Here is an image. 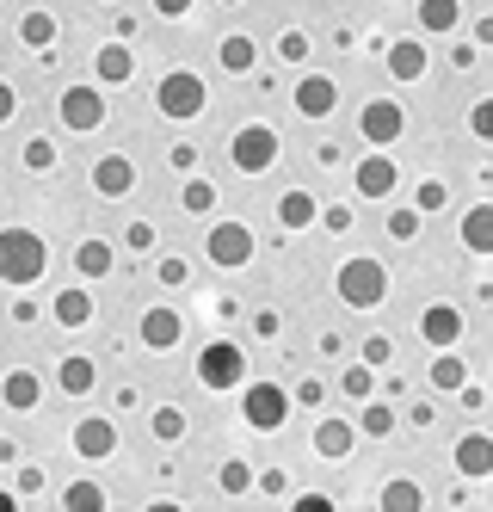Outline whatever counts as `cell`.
<instances>
[{"label":"cell","mask_w":493,"mask_h":512,"mask_svg":"<svg viewBox=\"0 0 493 512\" xmlns=\"http://www.w3.org/2000/svg\"><path fill=\"white\" fill-rule=\"evenodd\" d=\"M204 260L222 266V272H241V266L253 260V229H247V223H216L210 241H204Z\"/></svg>","instance_id":"52a82bcc"},{"label":"cell","mask_w":493,"mask_h":512,"mask_svg":"<svg viewBox=\"0 0 493 512\" xmlns=\"http://www.w3.org/2000/svg\"><path fill=\"white\" fill-rule=\"evenodd\" d=\"M130 186H136V161L130 155H99L93 161V192L99 198H124Z\"/></svg>","instance_id":"4fadbf2b"},{"label":"cell","mask_w":493,"mask_h":512,"mask_svg":"<svg viewBox=\"0 0 493 512\" xmlns=\"http://www.w3.org/2000/svg\"><path fill=\"white\" fill-rule=\"evenodd\" d=\"M253 334L272 340V334H278V315H272V309H259V315H253Z\"/></svg>","instance_id":"681fc988"},{"label":"cell","mask_w":493,"mask_h":512,"mask_svg":"<svg viewBox=\"0 0 493 512\" xmlns=\"http://www.w3.org/2000/svg\"><path fill=\"white\" fill-rule=\"evenodd\" d=\"M389 358H395V340H383V334H370V340H364V364H370V371H383Z\"/></svg>","instance_id":"f35d334b"},{"label":"cell","mask_w":493,"mask_h":512,"mask_svg":"<svg viewBox=\"0 0 493 512\" xmlns=\"http://www.w3.org/2000/svg\"><path fill=\"white\" fill-rule=\"evenodd\" d=\"M469 130H475V136H493V99H481L475 112H469Z\"/></svg>","instance_id":"b9f144b4"},{"label":"cell","mask_w":493,"mask_h":512,"mask_svg":"<svg viewBox=\"0 0 493 512\" xmlns=\"http://www.w3.org/2000/svg\"><path fill=\"white\" fill-rule=\"evenodd\" d=\"M358 432H370V438H389V432H395V408H389V401H370V395H364Z\"/></svg>","instance_id":"f1b7e54d"},{"label":"cell","mask_w":493,"mask_h":512,"mask_svg":"<svg viewBox=\"0 0 493 512\" xmlns=\"http://www.w3.org/2000/svg\"><path fill=\"white\" fill-rule=\"evenodd\" d=\"M179 204H185V216H210L216 210V186H210V179H185Z\"/></svg>","instance_id":"4dcf8cb0"},{"label":"cell","mask_w":493,"mask_h":512,"mask_svg":"<svg viewBox=\"0 0 493 512\" xmlns=\"http://www.w3.org/2000/svg\"><path fill=\"white\" fill-rule=\"evenodd\" d=\"M74 266H81V278H105V272H111V247H105V241H81Z\"/></svg>","instance_id":"1f68e13d"},{"label":"cell","mask_w":493,"mask_h":512,"mask_svg":"<svg viewBox=\"0 0 493 512\" xmlns=\"http://www.w3.org/2000/svg\"><path fill=\"white\" fill-rule=\"evenodd\" d=\"M111 451H118V426H111V420H81V426H74V457H87V463H105Z\"/></svg>","instance_id":"7c38bea8"},{"label":"cell","mask_w":493,"mask_h":512,"mask_svg":"<svg viewBox=\"0 0 493 512\" xmlns=\"http://www.w3.org/2000/svg\"><path fill=\"white\" fill-rule=\"evenodd\" d=\"M444 204H450V192L438 186V179H426V186L413 192V210H420V216H432V210H444Z\"/></svg>","instance_id":"74e56055"},{"label":"cell","mask_w":493,"mask_h":512,"mask_svg":"<svg viewBox=\"0 0 493 512\" xmlns=\"http://www.w3.org/2000/svg\"><path fill=\"white\" fill-rule=\"evenodd\" d=\"M253 482H259L265 494H284V488H290V482H284V475H278V469H265V475H253Z\"/></svg>","instance_id":"f907efd6"},{"label":"cell","mask_w":493,"mask_h":512,"mask_svg":"<svg viewBox=\"0 0 493 512\" xmlns=\"http://www.w3.org/2000/svg\"><path fill=\"white\" fill-rule=\"evenodd\" d=\"M389 235H395V241H413V235H420V210H413V204H395V210H389Z\"/></svg>","instance_id":"8d00e7d4"},{"label":"cell","mask_w":493,"mask_h":512,"mask_svg":"<svg viewBox=\"0 0 493 512\" xmlns=\"http://www.w3.org/2000/svg\"><path fill=\"white\" fill-rule=\"evenodd\" d=\"M420 25L426 31H457L463 25V0H420Z\"/></svg>","instance_id":"4316f807"},{"label":"cell","mask_w":493,"mask_h":512,"mask_svg":"<svg viewBox=\"0 0 493 512\" xmlns=\"http://www.w3.org/2000/svg\"><path fill=\"white\" fill-rule=\"evenodd\" d=\"M463 383H469V364H463L457 352H450V346H444V352L432 358V389L444 395V389H463Z\"/></svg>","instance_id":"484cf974"},{"label":"cell","mask_w":493,"mask_h":512,"mask_svg":"<svg viewBox=\"0 0 493 512\" xmlns=\"http://www.w3.org/2000/svg\"><path fill=\"white\" fill-rule=\"evenodd\" d=\"M136 253H148V247H155V223H130V235H124Z\"/></svg>","instance_id":"f6af8a7d"},{"label":"cell","mask_w":493,"mask_h":512,"mask_svg":"<svg viewBox=\"0 0 493 512\" xmlns=\"http://www.w3.org/2000/svg\"><path fill=\"white\" fill-rule=\"evenodd\" d=\"M315 223H327V229L346 235V229H352V210H346V204H333V210H321V216H315Z\"/></svg>","instance_id":"ee69618b"},{"label":"cell","mask_w":493,"mask_h":512,"mask_svg":"<svg viewBox=\"0 0 493 512\" xmlns=\"http://www.w3.org/2000/svg\"><path fill=\"white\" fill-rule=\"evenodd\" d=\"M457 469L469 475V482H487L493 475V438L487 432H463L457 438Z\"/></svg>","instance_id":"2e32d148"},{"label":"cell","mask_w":493,"mask_h":512,"mask_svg":"<svg viewBox=\"0 0 493 512\" xmlns=\"http://www.w3.org/2000/svg\"><path fill=\"white\" fill-rule=\"evenodd\" d=\"M62 506H68V512H99V506H105V488H99V482H68V488H62Z\"/></svg>","instance_id":"f546056e"},{"label":"cell","mask_w":493,"mask_h":512,"mask_svg":"<svg viewBox=\"0 0 493 512\" xmlns=\"http://www.w3.org/2000/svg\"><path fill=\"white\" fill-rule=\"evenodd\" d=\"M216 56H222V68H229V75H247V68L259 62V44L235 31V38H222V50H216Z\"/></svg>","instance_id":"83f0119b"},{"label":"cell","mask_w":493,"mask_h":512,"mask_svg":"<svg viewBox=\"0 0 493 512\" xmlns=\"http://www.w3.org/2000/svg\"><path fill=\"white\" fill-rule=\"evenodd\" d=\"M463 247L469 253H493V204H469V216H463Z\"/></svg>","instance_id":"603a6c76"},{"label":"cell","mask_w":493,"mask_h":512,"mask_svg":"<svg viewBox=\"0 0 493 512\" xmlns=\"http://www.w3.org/2000/svg\"><path fill=\"white\" fill-rule=\"evenodd\" d=\"M93 383H99V364H93L87 352H68V358L56 364V389H62V395H93Z\"/></svg>","instance_id":"d6986e66"},{"label":"cell","mask_w":493,"mask_h":512,"mask_svg":"<svg viewBox=\"0 0 493 512\" xmlns=\"http://www.w3.org/2000/svg\"><path fill=\"white\" fill-rule=\"evenodd\" d=\"M37 401H44V383H37V371H7V377H0V408L31 414Z\"/></svg>","instance_id":"e0dca14e"},{"label":"cell","mask_w":493,"mask_h":512,"mask_svg":"<svg viewBox=\"0 0 493 512\" xmlns=\"http://www.w3.org/2000/svg\"><path fill=\"white\" fill-rule=\"evenodd\" d=\"M278 56H284L290 68H296L302 56H309V38H302V31H284V38H278Z\"/></svg>","instance_id":"ab89813d"},{"label":"cell","mask_w":493,"mask_h":512,"mask_svg":"<svg viewBox=\"0 0 493 512\" xmlns=\"http://www.w3.org/2000/svg\"><path fill=\"white\" fill-rule=\"evenodd\" d=\"M383 506H389V512H420L426 500H420V488H413V482H389V488H383Z\"/></svg>","instance_id":"d590c367"},{"label":"cell","mask_w":493,"mask_h":512,"mask_svg":"<svg viewBox=\"0 0 493 512\" xmlns=\"http://www.w3.org/2000/svg\"><path fill=\"white\" fill-rule=\"evenodd\" d=\"M198 383L204 389H241L247 383V352L235 340H210L198 352Z\"/></svg>","instance_id":"277c9868"},{"label":"cell","mask_w":493,"mask_h":512,"mask_svg":"<svg viewBox=\"0 0 493 512\" xmlns=\"http://www.w3.org/2000/svg\"><path fill=\"white\" fill-rule=\"evenodd\" d=\"M420 334H426V346H438V352L457 346V340H463V309H457V303H432V309L420 315Z\"/></svg>","instance_id":"5bb4252c"},{"label":"cell","mask_w":493,"mask_h":512,"mask_svg":"<svg viewBox=\"0 0 493 512\" xmlns=\"http://www.w3.org/2000/svg\"><path fill=\"white\" fill-rule=\"evenodd\" d=\"M450 62H457V68H475V62H481V50H475V44H457V50H450Z\"/></svg>","instance_id":"f5cc1de1"},{"label":"cell","mask_w":493,"mask_h":512,"mask_svg":"<svg viewBox=\"0 0 493 512\" xmlns=\"http://www.w3.org/2000/svg\"><path fill=\"white\" fill-rule=\"evenodd\" d=\"M229 161L241 173H272V161H278V130L272 124H241L235 142H229Z\"/></svg>","instance_id":"8992f818"},{"label":"cell","mask_w":493,"mask_h":512,"mask_svg":"<svg viewBox=\"0 0 493 512\" xmlns=\"http://www.w3.org/2000/svg\"><path fill=\"white\" fill-rule=\"evenodd\" d=\"M315 216H321V204H315V192H302V186H290V192L278 198V223H284V229H309V223H315Z\"/></svg>","instance_id":"44dd1931"},{"label":"cell","mask_w":493,"mask_h":512,"mask_svg":"<svg viewBox=\"0 0 493 512\" xmlns=\"http://www.w3.org/2000/svg\"><path fill=\"white\" fill-rule=\"evenodd\" d=\"M296 512H333V500H327V494H302Z\"/></svg>","instance_id":"816d5d0a"},{"label":"cell","mask_w":493,"mask_h":512,"mask_svg":"<svg viewBox=\"0 0 493 512\" xmlns=\"http://www.w3.org/2000/svg\"><path fill=\"white\" fill-rule=\"evenodd\" d=\"M13 506H19V500H13V494H7V488H0V512H13Z\"/></svg>","instance_id":"db71d44e"},{"label":"cell","mask_w":493,"mask_h":512,"mask_svg":"<svg viewBox=\"0 0 493 512\" xmlns=\"http://www.w3.org/2000/svg\"><path fill=\"white\" fill-rule=\"evenodd\" d=\"M155 272H161V284H185V278H192V266H185V260H161Z\"/></svg>","instance_id":"7dc6e473"},{"label":"cell","mask_w":493,"mask_h":512,"mask_svg":"<svg viewBox=\"0 0 493 512\" xmlns=\"http://www.w3.org/2000/svg\"><path fill=\"white\" fill-rule=\"evenodd\" d=\"M333 290H339L346 309H383L389 303V272H383V260H370V253H352V260L339 266Z\"/></svg>","instance_id":"7a4b0ae2"},{"label":"cell","mask_w":493,"mask_h":512,"mask_svg":"<svg viewBox=\"0 0 493 512\" xmlns=\"http://www.w3.org/2000/svg\"><path fill=\"white\" fill-rule=\"evenodd\" d=\"M358 136L370 142V149H395V142L407 136V105H395V99H364Z\"/></svg>","instance_id":"5b68a950"},{"label":"cell","mask_w":493,"mask_h":512,"mask_svg":"<svg viewBox=\"0 0 493 512\" xmlns=\"http://www.w3.org/2000/svg\"><path fill=\"white\" fill-rule=\"evenodd\" d=\"M222 7H241V0H222Z\"/></svg>","instance_id":"11a10c76"},{"label":"cell","mask_w":493,"mask_h":512,"mask_svg":"<svg viewBox=\"0 0 493 512\" xmlns=\"http://www.w3.org/2000/svg\"><path fill=\"white\" fill-rule=\"evenodd\" d=\"M19 161H25L31 173H56V161H62V155H56V142H50V136H31Z\"/></svg>","instance_id":"d6a6232c"},{"label":"cell","mask_w":493,"mask_h":512,"mask_svg":"<svg viewBox=\"0 0 493 512\" xmlns=\"http://www.w3.org/2000/svg\"><path fill=\"white\" fill-rule=\"evenodd\" d=\"M315 451H321L327 463H346V457L358 451V426H352V420H321V426H315Z\"/></svg>","instance_id":"ac0fdd59"},{"label":"cell","mask_w":493,"mask_h":512,"mask_svg":"<svg viewBox=\"0 0 493 512\" xmlns=\"http://www.w3.org/2000/svg\"><path fill=\"white\" fill-rule=\"evenodd\" d=\"M148 7H155L161 19H185V13H192V7H198V0H148Z\"/></svg>","instance_id":"7bdbcfd3"},{"label":"cell","mask_w":493,"mask_h":512,"mask_svg":"<svg viewBox=\"0 0 493 512\" xmlns=\"http://www.w3.org/2000/svg\"><path fill=\"white\" fill-rule=\"evenodd\" d=\"M50 315H56L62 327H87V321H93V297H87L81 284H74V290H62V297L50 303Z\"/></svg>","instance_id":"d4e9b609"},{"label":"cell","mask_w":493,"mask_h":512,"mask_svg":"<svg viewBox=\"0 0 493 512\" xmlns=\"http://www.w3.org/2000/svg\"><path fill=\"white\" fill-rule=\"evenodd\" d=\"M389 75L395 81H420L426 75V44H413V38H401V44H389Z\"/></svg>","instance_id":"ffe728a7"},{"label":"cell","mask_w":493,"mask_h":512,"mask_svg":"<svg viewBox=\"0 0 493 512\" xmlns=\"http://www.w3.org/2000/svg\"><path fill=\"white\" fill-rule=\"evenodd\" d=\"M93 68H99V81H130L136 75V56H130V44H99V56H93Z\"/></svg>","instance_id":"7402d4cb"},{"label":"cell","mask_w":493,"mask_h":512,"mask_svg":"<svg viewBox=\"0 0 493 512\" xmlns=\"http://www.w3.org/2000/svg\"><path fill=\"white\" fill-rule=\"evenodd\" d=\"M241 414H247V426H253V432H278V426L290 420V395H284L278 383H247Z\"/></svg>","instance_id":"ba28073f"},{"label":"cell","mask_w":493,"mask_h":512,"mask_svg":"<svg viewBox=\"0 0 493 512\" xmlns=\"http://www.w3.org/2000/svg\"><path fill=\"white\" fill-rule=\"evenodd\" d=\"M352 186H358V198H395V186H401L395 155H364L358 173H352Z\"/></svg>","instance_id":"8fae6325"},{"label":"cell","mask_w":493,"mask_h":512,"mask_svg":"<svg viewBox=\"0 0 493 512\" xmlns=\"http://www.w3.org/2000/svg\"><path fill=\"white\" fill-rule=\"evenodd\" d=\"M333 105H339V87H333L327 75H302V81H296V112H302V118L321 124V118H333Z\"/></svg>","instance_id":"9a60e30c"},{"label":"cell","mask_w":493,"mask_h":512,"mask_svg":"<svg viewBox=\"0 0 493 512\" xmlns=\"http://www.w3.org/2000/svg\"><path fill=\"white\" fill-rule=\"evenodd\" d=\"M216 488H222V494H247V488H253V469H247L241 457H229V463H222V475H216Z\"/></svg>","instance_id":"836d02e7"},{"label":"cell","mask_w":493,"mask_h":512,"mask_svg":"<svg viewBox=\"0 0 493 512\" xmlns=\"http://www.w3.org/2000/svg\"><path fill=\"white\" fill-rule=\"evenodd\" d=\"M19 44H25V50H50V44H56V13L31 7V13L19 19Z\"/></svg>","instance_id":"cb8c5ba5"},{"label":"cell","mask_w":493,"mask_h":512,"mask_svg":"<svg viewBox=\"0 0 493 512\" xmlns=\"http://www.w3.org/2000/svg\"><path fill=\"white\" fill-rule=\"evenodd\" d=\"M56 112H62V124H68V130H81V136H87V130H99V124H105V93H99V87H68Z\"/></svg>","instance_id":"30bf717a"},{"label":"cell","mask_w":493,"mask_h":512,"mask_svg":"<svg viewBox=\"0 0 493 512\" xmlns=\"http://www.w3.org/2000/svg\"><path fill=\"white\" fill-rule=\"evenodd\" d=\"M179 340H185V315L173 303H148L142 309V346L148 352H173Z\"/></svg>","instance_id":"9c48e42d"},{"label":"cell","mask_w":493,"mask_h":512,"mask_svg":"<svg viewBox=\"0 0 493 512\" xmlns=\"http://www.w3.org/2000/svg\"><path fill=\"white\" fill-rule=\"evenodd\" d=\"M148 426H155L161 445H179V438H185V414L179 408H155V420H148Z\"/></svg>","instance_id":"e575fe53"},{"label":"cell","mask_w":493,"mask_h":512,"mask_svg":"<svg viewBox=\"0 0 493 512\" xmlns=\"http://www.w3.org/2000/svg\"><path fill=\"white\" fill-rule=\"evenodd\" d=\"M50 272V241L37 229H0V284H37Z\"/></svg>","instance_id":"6da1fadb"},{"label":"cell","mask_w":493,"mask_h":512,"mask_svg":"<svg viewBox=\"0 0 493 512\" xmlns=\"http://www.w3.org/2000/svg\"><path fill=\"white\" fill-rule=\"evenodd\" d=\"M346 395H352V401L370 395V364H352V371H346Z\"/></svg>","instance_id":"60d3db41"},{"label":"cell","mask_w":493,"mask_h":512,"mask_svg":"<svg viewBox=\"0 0 493 512\" xmlns=\"http://www.w3.org/2000/svg\"><path fill=\"white\" fill-rule=\"evenodd\" d=\"M321 395H327V389H321L315 377H302V383H296V408H315V401H321Z\"/></svg>","instance_id":"bcb514c9"},{"label":"cell","mask_w":493,"mask_h":512,"mask_svg":"<svg viewBox=\"0 0 493 512\" xmlns=\"http://www.w3.org/2000/svg\"><path fill=\"white\" fill-rule=\"evenodd\" d=\"M13 112H19V93L0 81V124H13Z\"/></svg>","instance_id":"c3c4849f"},{"label":"cell","mask_w":493,"mask_h":512,"mask_svg":"<svg viewBox=\"0 0 493 512\" xmlns=\"http://www.w3.org/2000/svg\"><path fill=\"white\" fill-rule=\"evenodd\" d=\"M155 105H161V118L192 124V118H204L210 87H204V75H192V68H173V75H161V87H155Z\"/></svg>","instance_id":"3957f363"}]
</instances>
